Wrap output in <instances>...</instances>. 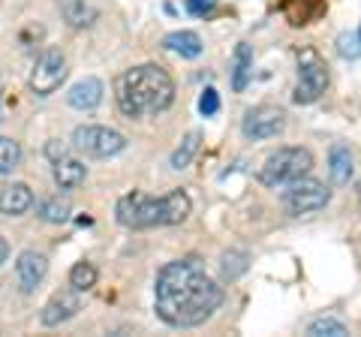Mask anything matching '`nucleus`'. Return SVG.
<instances>
[{"mask_svg": "<svg viewBox=\"0 0 361 337\" xmlns=\"http://www.w3.org/2000/svg\"><path fill=\"white\" fill-rule=\"evenodd\" d=\"M223 305V286L199 256L166 262L154 280V310L169 329H199Z\"/></svg>", "mask_w": 361, "mask_h": 337, "instance_id": "nucleus-1", "label": "nucleus"}, {"mask_svg": "<svg viewBox=\"0 0 361 337\" xmlns=\"http://www.w3.org/2000/svg\"><path fill=\"white\" fill-rule=\"evenodd\" d=\"M115 99L123 118L160 115L175 103V78L160 63L130 66L115 78Z\"/></svg>", "mask_w": 361, "mask_h": 337, "instance_id": "nucleus-2", "label": "nucleus"}, {"mask_svg": "<svg viewBox=\"0 0 361 337\" xmlns=\"http://www.w3.org/2000/svg\"><path fill=\"white\" fill-rule=\"evenodd\" d=\"M313 168V154L307 148H280L268 154V160L259 168V184L262 187H286L298 181Z\"/></svg>", "mask_w": 361, "mask_h": 337, "instance_id": "nucleus-3", "label": "nucleus"}, {"mask_svg": "<svg viewBox=\"0 0 361 337\" xmlns=\"http://www.w3.org/2000/svg\"><path fill=\"white\" fill-rule=\"evenodd\" d=\"M325 87H329V63L316 49H301L298 51V87L292 99H295V106H310L316 103Z\"/></svg>", "mask_w": 361, "mask_h": 337, "instance_id": "nucleus-4", "label": "nucleus"}, {"mask_svg": "<svg viewBox=\"0 0 361 337\" xmlns=\"http://www.w3.org/2000/svg\"><path fill=\"white\" fill-rule=\"evenodd\" d=\"M73 148L90 160H109L127 148V136L111 127H103V123H82L73 133Z\"/></svg>", "mask_w": 361, "mask_h": 337, "instance_id": "nucleus-5", "label": "nucleus"}, {"mask_svg": "<svg viewBox=\"0 0 361 337\" xmlns=\"http://www.w3.org/2000/svg\"><path fill=\"white\" fill-rule=\"evenodd\" d=\"M115 220L123 229L160 226V196H148V193H139V190L121 196L115 205Z\"/></svg>", "mask_w": 361, "mask_h": 337, "instance_id": "nucleus-6", "label": "nucleus"}, {"mask_svg": "<svg viewBox=\"0 0 361 337\" xmlns=\"http://www.w3.org/2000/svg\"><path fill=\"white\" fill-rule=\"evenodd\" d=\"M331 202V190L325 187L322 181L316 178H298V181L286 184V193H283V205L292 217H301V214H313V211H322L325 205Z\"/></svg>", "mask_w": 361, "mask_h": 337, "instance_id": "nucleus-7", "label": "nucleus"}, {"mask_svg": "<svg viewBox=\"0 0 361 337\" xmlns=\"http://www.w3.org/2000/svg\"><path fill=\"white\" fill-rule=\"evenodd\" d=\"M63 78H66V58H63V51L58 46H49V49H42L37 63H33L27 85H30V91L37 97H51L63 85Z\"/></svg>", "mask_w": 361, "mask_h": 337, "instance_id": "nucleus-8", "label": "nucleus"}, {"mask_svg": "<svg viewBox=\"0 0 361 337\" xmlns=\"http://www.w3.org/2000/svg\"><path fill=\"white\" fill-rule=\"evenodd\" d=\"M283 127H286V115L274 106H256V109L247 111L244 121H241V133L253 142L274 139L283 133Z\"/></svg>", "mask_w": 361, "mask_h": 337, "instance_id": "nucleus-9", "label": "nucleus"}, {"mask_svg": "<svg viewBox=\"0 0 361 337\" xmlns=\"http://www.w3.org/2000/svg\"><path fill=\"white\" fill-rule=\"evenodd\" d=\"M78 310H82L78 292H75L73 286H70V289H61V292H54V295L42 305V310H39V322L45 325V329H58V325L70 322Z\"/></svg>", "mask_w": 361, "mask_h": 337, "instance_id": "nucleus-10", "label": "nucleus"}, {"mask_svg": "<svg viewBox=\"0 0 361 337\" xmlns=\"http://www.w3.org/2000/svg\"><path fill=\"white\" fill-rule=\"evenodd\" d=\"M49 274V259H45V253H37V250H25L18 253L16 259V280H18V289L30 295V292H37L39 283Z\"/></svg>", "mask_w": 361, "mask_h": 337, "instance_id": "nucleus-11", "label": "nucleus"}, {"mask_svg": "<svg viewBox=\"0 0 361 337\" xmlns=\"http://www.w3.org/2000/svg\"><path fill=\"white\" fill-rule=\"evenodd\" d=\"M33 208V190L25 181L0 184V214L4 217H21Z\"/></svg>", "mask_w": 361, "mask_h": 337, "instance_id": "nucleus-12", "label": "nucleus"}, {"mask_svg": "<svg viewBox=\"0 0 361 337\" xmlns=\"http://www.w3.org/2000/svg\"><path fill=\"white\" fill-rule=\"evenodd\" d=\"M103 97H106L103 82H99L97 75H85L82 82H75L70 87V94H66V103H70L73 109H78V111H94L99 103H103Z\"/></svg>", "mask_w": 361, "mask_h": 337, "instance_id": "nucleus-13", "label": "nucleus"}, {"mask_svg": "<svg viewBox=\"0 0 361 337\" xmlns=\"http://www.w3.org/2000/svg\"><path fill=\"white\" fill-rule=\"evenodd\" d=\"M193 211V199L184 190H169L166 196H160V226H178L184 223Z\"/></svg>", "mask_w": 361, "mask_h": 337, "instance_id": "nucleus-14", "label": "nucleus"}, {"mask_svg": "<svg viewBox=\"0 0 361 337\" xmlns=\"http://www.w3.org/2000/svg\"><path fill=\"white\" fill-rule=\"evenodd\" d=\"M51 175H54V184H58L61 190H75V187L85 184L87 166L82 160H75V157H70V154H61V157H54Z\"/></svg>", "mask_w": 361, "mask_h": 337, "instance_id": "nucleus-15", "label": "nucleus"}, {"mask_svg": "<svg viewBox=\"0 0 361 337\" xmlns=\"http://www.w3.org/2000/svg\"><path fill=\"white\" fill-rule=\"evenodd\" d=\"M280 13H283V18L292 27H304L325 16V0H283Z\"/></svg>", "mask_w": 361, "mask_h": 337, "instance_id": "nucleus-16", "label": "nucleus"}, {"mask_svg": "<svg viewBox=\"0 0 361 337\" xmlns=\"http://www.w3.org/2000/svg\"><path fill=\"white\" fill-rule=\"evenodd\" d=\"M253 78V49L247 42H238L235 46V54H232V73H229V82H232V91L241 94L247 91Z\"/></svg>", "mask_w": 361, "mask_h": 337, "instance_id": "nucleus-17", "label": "nucleus"}, {"mask_svg": "<svg viewBox=\"0 0 361 337\" xmlns=\"http://www.w3.org/2000/svg\"><path fill=\"white\" fill-rule=\"evenodd\" d=\"M163 49L175 51V54H180V58H187V61H196L205 46H202V37L196 30H172V33H166L163 37Z\"/></svg>", "mask_w": 361, "mask_h": 337, "instance_id": "nucleus-18", "label": "nucleus"}, {"mask_svg": "<svg viewBox=\"0 0 361 337\" xmlns=\"http://www.w3.org/2000/svg\"><path fill=\"white\" fill-rule=\"evenodd\" d=\"M329 175L334 184H349L355 175V160H353V151L346 145H334L329 151Z\"/></svg>", "mask_w": 361, "mask_h": 337, "instance_id": "nucleus-19", "label": "nucleus"}, {"mask_svg": "<svg viewBox=\"0 0 361 337\" xmlns=\"http://www.w3.org/2000/svg\"><path fill=\"white\" fill-rule=\"evenodd\" d=\"M58 9H61V18L70 27H85L97 18V13L87 6V0H58Z\"/></svg>", "mask_w": 361, "mask_h": 337, "instance_id": "nucleus-20", "label": "nucleus"}, {"mask_svg": "<svg viewBox=\"0 0 361 337\" xmlns=\"http://www.w3.org/2000/svg\"><path fill=\"white\" fill-rule=\"evenodd\" d=\"M199 145H202V133H187L184 139H180V145L172 151V160H169V166L175 168V172H180V168H187L190 163H193V157L199 154Z\"/></svg>", "mask_w": 361, "mask_h": 337, "instance_id": "nucleus-21", "label": "nucleus"}, {"mask_svg": "<svg viewBox=\"0 0 361 337\" xmlns=\"http://www.w3.org/2000/svg\"><path fill=\"white\" fill-rule=\"evenodd\" d=\"M70 211H73V208H70V202H66V199L49 196V199L39 202L37 214H39V220H45V223H54V226H61V223L70 220Z\"/></svg>", "mask_w": 361, "mask_h": 337, "instance_id": "nucleus-22", "label": "nucleus"}, {"mask_svg": "<svg viewBox=\"0 0 361 337\" xmlns=\"http://www.w3.org/2000/svg\"><path fill=\"white\" fill-rule=\"evenodd\" d=\"M97 268H94V262H75L73 268H70V286L75 289V292H90L97 286Z\"/></svg>", "mask_w": 361, "mask_h": 337, "instance_id": "nucleus-23", "label": "nucleus"}, {"mask_svg": "<svg viewBox=\"0 0 361 337\" xmlns=\"http://www.w3.org/2000/svg\"><path fill=\"white\" fill-rule=\"evenodd\" d=\"M21 163V145L9 136H0V175H13Z\"/></svg>", "mask_w": 361, "mask_h": 337, "instance_id": "nucleus-24", "label": "nucleus"}, {"mask_svg": "<svg viewBox=\"0 0 361 337\" xmlns=\"http://www.w3.org/2000/svg\"><path fill=\"white\" fill-rule=\"evenodd\" d=\"M349 329L341 319H331V317H319L307 325V337H346Z\"/></svg>", "mask_w": 361, "mask_h": 337, "instance_id": "nucleus-25", "label": "nucleus"}, {"mask_svg": "<svg viewBox=\"0 0 361 337\" xmlns=\"http://www.w3.org/2000/svg\"><path fill=\"white\" fill-rule=\"evenodd\" d=\"M220 268H223V277L226 280L241 277L247 271V253H241V250H226L220 256Z\"/></svg>", "mask_w": 361, "mask_h": 337, "instance_id": "nucleus-26", "label": "nucleus"}, {"mask_svg": "<svg viewBox=\"0 0 361 337\" xmlns=\"http://www.w3.org/2000/svg\"><path fill=\"white\" fill-rule=\"evenodd\" d=\"M337 51H341V58H358L361 33H341V37H337Z\"/></svg>", "mask_w": 361, "mask_h": 337, "instance_id": "nucleus-27", "label": "nucleus"}, {"mask_svg": "<svg viewBox=\"0 0 361 337\" xmlns=\"http://www.w3.org/2000/svg\"><path fill=\"white\" fill-rule=\"evenodd\" d=\"M199 111H202V118H211V115H217V111H220V94L214 91V87H205V91H202Z\"/></svg>", "mask_w": 361, "mask_h": 337, "instance_id": "nucleus-28", "label": "nucleus"}, {"mask_svg": "<svg viewBox=\"0 0 361 337\" xmlns=\"http://www.w3.org/2000/svg\"><path fill=\"white\" fill-rule=\"evenodd\" d=\"M187 13L196 16V18H208L214 13V6H217V0H184Z\"/></svg>", "mask_w": 361, "mask_h": 337, "instance_id": "nucleus-29", "label": "nucleus"}, {"mask_svg": "<svg viewBox=\"0 0 361 337\" xmlns=\"http://www.w3.org/2000/svg\"><path fill=\"white\" fill-rule=\"evenodd\" d=\"M6 259H9V241L0 235V265H4Z\"/></svg>", "mask_w": 361, "mask_h": 337, "instance_id": "nucleus-30", "label": "nucleus"}, {"mask_svg": "<svg viewBox=\"0 0 361 337\" xmlns=\"http://www.w3.org/2000/svg\"><path fill=\"white\" fill-rule=\"evenodd\" d=\"M0 121H4V115H0Z\"/></svg>", "mask_w": 361, "mask_h": 337, "instance_id": "nucleus-31", "label": "nucleus"}, {"mask_svg": "<svg viewBox=\"0 0 361 337\" xmlns=\"http://www.w3.org/2000/svg\"><path fill=\"white\" fill-rule=\"evenodd\" d=\"M358 33H361V30H358Z\"/></svg>", "mask_w": 361, "mask_h": 337, "instance_id": "nucleus-32", "label": "nucleus"}]
</instances>
